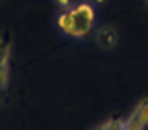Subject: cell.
<instances>
[{
  "label": "cell",
  "mask_w": 148,
  "mask_h": 130,
  "mask_svg": "<svg viewBox=\"0 0 148 130\" xmlns=\"http://www.w3.org/2000/svg\"><path fill=\"white\" fill-rule=\"evenodd\" d=\"M68 16H70V33H68V37L84 39L86 35H90V31L94 29L96 12L88 2H80L76 6L68 8Z\"/></svg>",
  "instance_id": "obj_1"
},
{
  "label": "cell",
  "mask_w": 148,
  "mask_h": 130,
  "mask_svg": "<svg viewBox=\"0 0 148 130\" xmlns=\"http://www.w3.org/2000/svg\"><path fill=\"white\" fill-rule=\"evenodd\" d=\"M8 56H10V37L6 33L0 37V101L4 99L8 84Z\"/></svg>",
  "instance_id": "obj_2"
},
{
  "label": "cell",
  "mask_w": 148,
  "mask_h": 130,
  "mask_svg": "<svg viewBox=\"0 0 148 130\" xmlns=\"http://www.w3.org/2000/svg\"><path fill=\"white\" fill-rule=\"evenodd\" d=\"M96 41L103 49L115 47V43H117V29L113 27V25H101L96 31Z\"/></svg>",
  "instance_id": "obj_3"
},
{
  "label": "cell",
  "mask_w": 148,
  "mask_h": 130,
  "mask_svg": "<svg viewBox=\"0 0 148 130\" xmlns=\"http://www.w3.org/2000/svg\"><path fill=\"white\" fill-rule=\"evenodd\" d=\"M121 123H123V118H109L107 123H103L96 130H121Z\"/></svg>",
  "instance_id": "obj_4"
},
{
  "label": "cell",
  "mask_w": 148,
  "mask_h": 130,
  "mask_svg": "<svg viewBox=\"0 0 148 130\" xmlns=\"http://www.w3.org/2000/svg\"><path fill=\"white\" fill-rule=\"evenodd\" d=\"M121 130H142V126H140V124H136L134 120H131V118H123Z\"/></svg>",
  "instance_id": "obj_5"
},
{
  "label": "cell",
  "mask_w": 148,
  "mask_h": 130,
  "mask_svg": "<svg viewBox=\"0 0 148 130\" xmlns=\"http://www.w3.org/2000/svg\"><path fill=\"white\" fill-rule=\"evenodd\" d=\"M57 2H59V6H62V8L70 6V0H57Z\"/></svg>",
  "instance_id": "obj_6"
},
{
  "label": "cell",
  "mask_w": 148,
  "mask_h": 130,
  "mask_svg": "<svg viewBox=\"0 0 148 130\" xmlns=\"http://www.w3.org/2000/svg\"><path fill=\"white\" fill-rule=\"evenodd\" d=\"M92 2H96V4H99V2H103V0H92Z\"/></svg>",
  "instance_id": "obj_7"
}]
</instances>
